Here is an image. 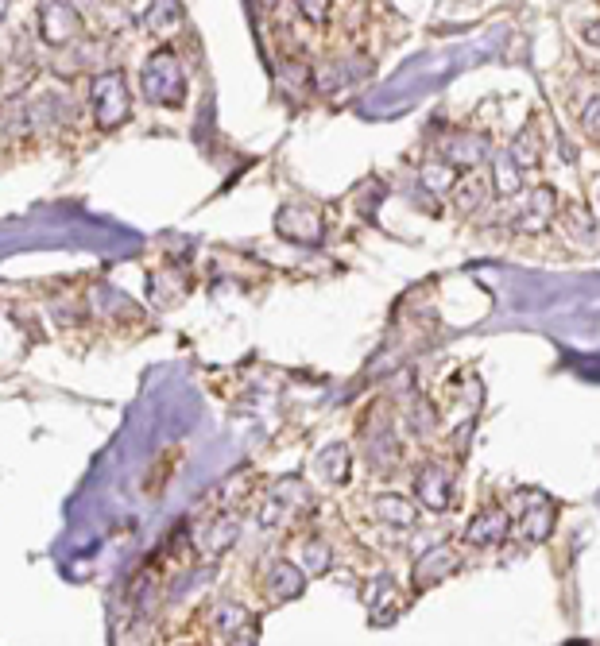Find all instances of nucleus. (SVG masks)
Here are the masks:
<instances>
[{"mask_svg":"<svg viewBox=\"0 0 600 646\" xmlns=\"http://www.w3.org/2000/svg\"><path fill=\"white\" fill-rule=\"evenodd\" d=\"M508 534V515H504V507H492V511H484L473 519V527L465 530V542H473V546H492V542H500Z\"/></svg>","mask_w":600,"mask_h":646,"instance_id":"obj_5","label":"nucleus"},{"mask_svg":"<svg viewBox=\"0 0 600 646\" xmlns=\"http://www.w3.org/2000/svg\"><path fill=\"white\" fill-rule=\"evenodd\" d=\"M39 31H43V39L51 47H66V43H74L82 35V16L66 0H43L39 4Z\"/></svg>","mask_w":600,"mask_h":646,"instance_id":"obj_3","label":"nucleus"},{"mask_svg":"<svg viewBox=\"0 0 600 646\" xmlns=\"http://www.w3.org/2000/svg\"><path fill=\"white\" fill-rule=\"evenodd\" d=\"M419 496L426 507L442 511L450 503V476L438 469V465H426V472L419 476Z\"/></svg>","mask_w":600,"mask_h":646,"instance_id":"obj_9","label":"nucleus"},{"mask_svg":"<svg viewBox=\"0 0 600 646\" xmlns=\"http://www.w3.org/2000/svg\"><path fill=\"white\" fill-rule=\"evenodd\" d=\"M550 213H554V190H550V186H535V190H531V198H527L523 217H519V229L539 233V229L550 225Z\"/></svg>","mask_w":600,"mask_h":646,"instance_id":"obj_7","label":"nucleus"},{"mask_svg":"<svg viewBox=\"0 0 600 646\" xmlns=\"http://www.w3.org/2000/svg\"><path fill=\"white\" fill-rule=\"evenodd\" d=\"M484 151H488V144L480 136H457L450 147V163H465L469 167V163H477Z\"/></svg>","mask_w":600,"mask_h":646,"instance_id":"obj_12","label":"nucleus"},{"mask_svg":"<svg viewBox=\"0 0 600 646\" xmlns=\"http://www.w3.org/2000/svg\"><path fill=\"white\" fill-rule=\"evenodd\" d=\"M90 105H93L97 128H117V124L128 120L132 97H128V86H124V74H120V70H105V74L93 78Z\"/></svg>","mask_w":600,"mask_h":646,"instance_id":"obj_2","label":"nucleus"},{"mask_svg":"<svg viewBox=\"0 0 600 646\" xmlns=\"http://www.w3.org/2000/svg\"><path fill=\"white\" fill-rule=\"evenodd\" d=\"M140 86H144V97L155 101V105H167V109L182 105L186 101V74H182L179 55L159 47L144 66V74H140Z\"/></svg>","mask_w":600,"mask_h":646,"instance_id":"obj_1","label":"nucleus"},{"mask_svg":"<svg viewBox=\"0 0 600 646\" xmlns=\"http://www.w3.org/2000/svg\"><path fill=\"white\" fill-rule=\"evenodd\" d=\"M322 217H318V209L310 206H283L279 209V217H275V233L287 236V240H295V244H318L322 240Z\"/></svg>","mask_w":600,"mask_h":646,"instance_id":"obj_4","label":"nucleus"},{"mask_svg":"<svg viewBox=\"0 0 600 646\" xmlns=\"http://www.w3.org/2000/svg\"><path fill=\"white\" fill-rule=\"evenodd\" d=\"M550 519H554V507L539 500L535 507H531V515L523 519V534H527L531 542H539V538H546V527H550Z\"/></svg>","mask_w":600,"mask_h":646,"instance_id":"obj_13","label":"nucleus"},{"mask_svg":"<svg viewBox=\"0 0 600 646\" xmlns=\"http://www.w3.org/2000/svg\"><path fill=\"white\" fill-rule=\"evenodd\" d=\"M275 600H287V596H295L302 588V573L295 565H275Z\"/></svg>","mask_w":600,"mask_h":646,"instance_id":"obj_14","label":"nucleus"},{"mask_svg":"<svg viewBox=\"0 0 600 646\" xmlns=\"http://www.w3.org/2000/svg\"><path fill=\"white\" fill-rule=\"evenodd\" d=\"M581 120H585V128H589V132H600V97L585 109V117Z\"/></svg>","mask_w":600,"mask_h":646,"instance_id":"obj_19","label":"nucleus"},{"mask_svg":"<svg viewBox=\"0 0 600 646\" xmlns=\"http://www.w3.org/2000/svg\"><path fill=\"white\" fill-rule=\"evenodd\" d=\"M376 515L388 519V523H399V527H415L419 523V511L407 500H399V496H380L376 500Z\"/></svg>","mask_w":600,"mask_h":646,"instance_id":"obj_10","label":"nucleus"},{"mask_svg":"<svg viewBox=\"0 0 600 646\" xmlns=\"http://www.w3.org/2000/svg\"><path fill=\"white\" fill-rule=\"evenodd\" d=\"M484 190H488V178H484V175L465 178V182H461V198H457V206H461V209H473Z\"/></svg>","mask_w":600,"mask_h":646,"instance_id":"obj_15","label":"nucleus"},{"mask_svg":"<svg viewBox=\"0 0 600 646\" xmlns=\"http://www.w3.org/2000/svg\"><path fill=\"white\" fill-rule=\"evenodd\" d=\"M295 4L302 8V16H306V20H314V24H322V20H326V0H295Z\"/></svg>","mask_w":600,"mask_h":646,"instance_id":"obj_18","label":"nucleus"},{"mask_svg":"<svg viewBox=\"0 0 600 646\" xmlns=\"http://www.w3.org/2000/svg\"><path fill=\"white\" fill-rule=\"evenodd\" d=\"M453 569H457V558H453L450 546H438L434 554H426L419 561V569H415V588H430L438 585L442 577H450Z\"/></svg>","mask_w":600,"mask_h":646,"instance_id":"obj_6","label":"nucleus"},{"mask_svg":"<svg viewBox=\"0 0 600 646\" xmlns=\"http://www.w3.org/2000/svg\"><path fill=\"white\" fill-rule=\"evenodd\" d=\"M244 623H248V612L237 608V604H221V608L213 612V631H217L221 639H233V643H237L240 639L237 627H244Z\"/></svg>","mask_w":600,"mask_h":646,"instance_id":"obj_11","label":"nucleus"},{"mask_svg":"<svg viewBox=\"0 0 600 646\" xmlns=\"http://www.w3.org/2000/svg\"><path fill=\"white\" fill-rule=\"evenodd\" d=\"M422 178H426L434 190H446V186L453 182V171H450V167H426V171H422Z\"/></svg>","mask_w":600,"mask_h":646,"instance_id":"obj_17","label":"nucleus"},{"mask_svg":"<svg viewBox=\"0 0 600 646\" xmlns=\"http://www.w3.org/2000/svg\"><path fill=\"white\" fill-rule=\"evenodd\" d=\"M322 461H326V476H333V480H345V461H349V453H345V445H337V449H333V453H326V457H322Z\"/></svg>","mask_w":600,"mask_h":646,"instance_id":"obj_16","label":"nucleus"},{"mask_svg":"<svg viewBox=\"0 0 600 646\" xmlns=\"http://www.w3.org/2000/svg\"><path fill=\"white\" fill-rule=\"evenodd\" d=\"M182 24V4L179 0H151V8L144 12V28L151 35H171Z\"/></svg>","mask_w":600,"mask_h":646,"instance_id":"obj_8","label":"nucleus"}]
</instances>
